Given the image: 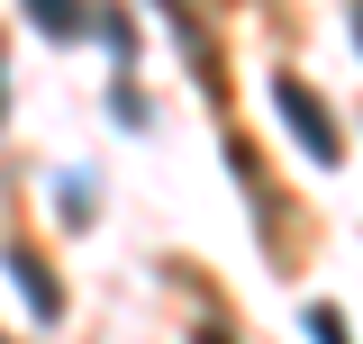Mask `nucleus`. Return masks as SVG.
Listing matches in <instances>:
<instances>
[{"instance_id":"f257e3e1","label":"nucleus","mask_w":363,"mask_h":344,"mask_svg":"<svg viewBox=\"0 0 363 344\" xmlns=\"http://www.w3.org/2000/svg\"><path fill=\"white\" fill-rule=\"evenodd\" d=\"M272 109H281V118H291V136L309 145V164H336V154H345V136H336V109H327V100H318L300 73H281V82H272Z\"/></svg>"},{"instance_id":"f03ea898","label":"nucleus","mask_w":363,"mask_h":344,"mask_svg":"<svg viewBox=\"0 0 363 344\" xmlns=\"http://www.w3.org/2000/svg\"><path fill=\"white\" fill-rule=\"evenodd\" d=\"M9 272H18V290H28L37 317H64V290H55V272L37 263V245H9Z\"/></svg>"},{"instance_id":"7ed1b4c3","label":"nucleus","mask_w":363,"mask_h":344,"mask_svg":"<svg viewBox=\"0 0 363 344\" xmlns=\"http://www.w3.org/2000/svg\"><path fill=\"white\" fill-rule=\"evenodd\" d=\"M309 344H354V336H345V317H336L327 299H309Z\"/></svg>"},{"instance_id":"20e7f679","label":"nucleus","mask_w":363,"mask_h":344,"mask_svg":"<svg viewBox=\"0 0 363 344\" xmlns=\"http://www.w3.org/2000/svg\"><path fill=\"white\" fill-rule=\"evenodd\" d=\"M354 45H363V9H354Z\"/></svg>"}]
</instances>
